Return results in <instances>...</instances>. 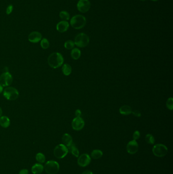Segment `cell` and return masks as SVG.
I'll return each mask as SVG.
<instances>
[{"instance_id":"cell-14","label":"cell","mask_w":173,"mask_h":174,"mask_svg":"<svg viewBox=\"0 0 173 174\" xmlns=\"http://www.w3.org/2000/svg\"><path fill=\"white\" fill-rule=\"evenodd\" d=\"M56 30L60 33H64L68 30L69 28V23L67 21L62 20L56 25Z\"/></svg>"},{"instance_id":"cell-33","label":"cell","mask_w":173,"mask_h":174,"mask_svg":"<svg viewBox=\"0 0 173 174\" xmlns=\"http://www.w3.org/2000/svg\"><path fill=\"white\" fill-rule=\"evenodd\" d=\"M29 174V170L27 169H22L21 170H20L19 172V174Z\"/></svg>"},{"instance_id":"cell-27","label":"cell","mask_w":173,"mask_h":174,"mask_svg":"<svg viewBox=\"0 0 173 174\" xmlns=\"http://www.w3.org/2000/svg\"><path fill=\"white\" fill-rule=\"evenodd\" d=\"M74 46H75L74 42L72 40H68L66 42H65L64 44V47L68 50H70L73 49Z\"/></svg>"},{"instance_id":"cell-24","label":"cell","mask_w":173,"mask_h":174,"mask_svg":"<svg viewBox=\"0 0 173 174\" xmlns=\"http://www.w3.org/2000/svg\"><path fill=\"white\" fill-rule=\"evenodd\" d=\"M36 159L40 163H44L45 162V156L42 153H38L36 155Z\"/></svg>"},{"instance_id":"cell-26","label":"cell","mask_w":173,"mask_h":174,"mask_svg":"<svg viewBox=\"0 0 173 174\" xmlns=\"http://www.w3.org/2000/svg\"><path fill=\"white\" fill-rule=\"evenodd\" d=\"M145 141L148 144L153 145L155 143V138L151 134H147L145 136Z\"/></svg>"},{"instance_id":"cell-7","label":"cell","mask_w":173,"mask_h":174,"mask_svg":"<svg viewBox=\"0 0 173 174\" xmlns=\"http://www.w3.org/2000/svg\"><path fill=\"white\" fill-rule=\"evenodd\" d=\"M152 152L155 156L162 157L167 154L168 148L163 144H156L152 148Z\"/></svg>"},{"instance_id":"cell-5","label":"cell","mask_w":173,"mask_h":174,"mask_svg":"<svg viewBox=\"0 0 173 174\" xmlns=\"http://www.w3.org/2000/svg\"><path fill=\"white\" fill-rule=\"evenodd\" d=\"M44 169L48 174H56L59 171V164L54 160H49L45 163Z\"/></svg>"},{"instance_id":"cell-31","label":"cell","mask_w":173,"mask_h":174,"mask_svg":"<svg viewBox=\"0 0 173 174\" xmlns=\"http://www.w3.org/2000/svg\"><path fill=\"white\" fill-rule=\"evenodd\" d=\"M132 113L135 117H140L141 116V113H140L139 111H137V110H135V111H132Z\"/></svg>"},{"instance_id":"cell-38","label":"cell","mask_w":173,"mask_h":174,"mask_svg":"<svg viewBox=\"0 0 173 174\" xmlns=\"http://www.w3.org/2000/svg\"><path fill=\"white\" fill-rule=\"evenodd\" d=\"M140 1H146V0H140Z\"/></svg>"},{"instance_id":"cell-19","label":"cell","mask_w":173,"mask_h":174,"mask_svg":"<svg viewBox=\"0 0 173 174\" xmlns=\"http://www.w3.org/2000/svg\"><path fill=\"white\" fill-rule=\"evenodd\" d=\"M62 72L64 76H68L70 75L72 73V67L70 65L68 64H64L62 67Z\"/></svg>"},{"instance_id":"cell-10","label":"cell","mask_w":173,"mask_h":174,"mask_svg":"<svg viewBox=\"0 0 173 174\" xmlns=\"http://www.w3.org/2000/svg\"><path fill=\"white\" fill-rule=\"evenodd\" d=\"M85 125V123L83 119L80 117H76L72 122V127L76 131H79L83 129Z\"/></svg>"},{"instance_id":"cell-21","label":"cell","mask_w":173,"mask_h":174,"mask_svg":"<svg viewBox=\"0 0 173 174\" xmlns=\"http://www.w3.org/2000/svg\"><path fill=\"white\" fill-rule=\"evenodd\" d=\"M67 148H68V150H69L74 156L76 157H79V152L78 149H77L76 147L75 146V144L72 143L70 146H69Z\"/></svg>"},{"instance_id":"cell-25","label":"cell","mask_w":173,"mask_h":174,"mask_svg":"<svg viewBox=\"0 0 173 174\" xmlns=\"http://www.w3.org/2000/svg\"><path fill=\"white\" fill-rule=\"evenodd\" d=\"M40 44H41V47L42 49H45V50L48 49L49 47V45H50L49 42L48 41V39L45 38L41 39Z\"/></svg>"},{"instance_id":"cell-15","label":"cell","mask_w":173,"mask_h":174,"mask_svg":"<svg viewBox=\"0 0 173 174\" xmlns=\"http://www.w3.org/2000/svg\"><path fill=\"white\" fill-rule=\"evenodd\" d=\"M62 142L64 145L68 147L73 143V139L69 134L64 133L62 136Z\"/></svg>"},{"instance_id":"cell-8","label":"cell","mask_w":173,"mask_h":174,"mask_svg":"<svg viewBox=\"0 0 173 174\" xmlns=\"http://www.w3.org/2000/svg\"><path fill=\"white\" fill-rule=\"evenodd\" d=\"M12 82V76L9 72H4L0 76V84L3 87H9Z\"/></svg>"},{"instance_id":"cell-36","label":"cell","mask_w":173,"mask_h":174,"mask_svg":"<svg viewBox=\"0 0 173 174\" xmlns=\"http://www.w3.org/2000/svg\"><path fill=\"white\" fill-rule=\"evenodd\" d=\"M2 113H2V108L0 107V117L2 116Z\"/></svg>"},{"instance_id":"cell-4","label":"cell","mask_w":173,"mask_h":174,"mask_svg":"<svg viewBox=\"0 0 173 174\" xmlns=\"http://www.w3.org/2000/svg\"><path fill=\"white\" fill-rule=\"evenodd\" d=\"M3 95L7 100H15L19 97V92L18 90L14 87H8L4 90Z\"/></svg>"},{"instance_id":"cell-30","label":"cell","mask_w":173,"mask_h":174,"mask_svg":"<svg viewBox=\"0 0 173 174\" xmlns=\"http://www.w3.org/2000/svg\"><path fill=\"white\" fill-rule=\"evenodd\" d=\"M140 137V133L139 131L138 130H136L135 131L133 134V138H134V140H138Z\"/></svg>"},{"instance_id":"cell-11","label":"cell","mask_w":173,"mask_h":174,"mask_svg":"<svg viewBox=\"0 0 173 174\" xmlns=\"http://www.w3.org/2000/svg\"><path fill=\"white\" fill-rule=\"evenodd\" d=\"M91 162L90 157L87 154H83L79 157L78 159V164L81 167L88 166Z\"/></svg>"},{"instance_id":"cell-2","label":"cell","mask_w":173,"mask_h":174,"mask_svg":"<svg viewBox=\"0 0 173 174\" xmlns=\"http://www.w3.org/2000/svg\"><path fill=\"white\" fill-rule=\"evenodd\" d=\"M86 23V18L82 15H76L70 20V24L72 27L77 30L83 28L85 25Z\"/></svg>"},{"instance_id":"cell-34","label":"cell","mask_w":173,"mask_h":174,"mask_svg":"<svg viewBox=\"0 0 173 174\" xmlns=\"http://www.w3.org/2000/svg\"><path fill=\"white\" fill-rule=\"evenodd\" d=\"M82 174H93V173L90 170H85L84 172L82 173Z\"/></svg>"},{"instance_id":"cell-20","label":"cell","mask_w":173,"mask_h":174,"mask_svg":"<svg viewBox=\"0 0 173 174\" xmlns=\"http://www.w3.org/2000/svg\"><path fill=\"white\" fill-rule=\"evenodd\" d=\"M71 56L74 60H77L79 59L81 57L80 50L77 48L73 49L71 52Z\"/></svg>"},{"instance_id":"cell-29","label":"cell","mask_w":173,"mask_h":174,"mask_svg":"<svg viewBox=\"0 0 173 174\" xmlns=\"http://www.w3.org/2000/svg\"><path fill=\"white\" fill-rule=\"evenodd\" d=\"M13 10V6L12 5H9L6 9V13L7 15H10L11 13L12 12Z\"/></svg>"},{"instance_id":"cell-3","label":"cell","mask_w":173,"mask_h":174,"mask_svg":"<svg viewBox=\"0 0 173 174\" xmlns=\"http://www.w3.org/2000/svg\"><path fill=\"white\" fill-rule=\"evenodd\" d=\"M89 42V37L87 34L82 33L78 34L74 40L75 45L79 47L83 48L88 46Z\"/></svg>"},{"instance_id":"cell-12","label":"cell","mask_w":173,"mask_h":174,"mask_svg":"<svg viewBox=\"0 0 173 174\" xmlns=\"http://www.w3.org/2000/svg\"><path fill=\"white\" fill-rule=\"evenodd\" d=\"M139 149V146L136 140H132L128 143L127 145V152L130 154H135L137 152Z\"/></svg>"},{"instance_id":"cell-6","label":"cell","mask_w":173,"mask_h":174,"mask_svg":"<svg viewBox=\"0 0 173 174\" xmlns=\"http://www.w3.org/2000/svg\"><path fill=\"white\" fill-rule=\"evenodd\" d=\"M68 148L64 144H59L54 149V153L56 158L62 159L64 157L68 154Z\"/></svg>"},{"instance_id":"cell-35","label":"cell","mask_w":173,"mask_h":174,"mask_svg":"<svg viewBox=\"0 0 173 174\" xmlns=\"http://www.w3.org/2000/svg\"><path fill=\"white\" fill-rule=\"evenodd\" d=\"M3 91V87L0 84V94Z\"/></svg>"},{"instance_id":"cell-37","label":"cell","mask_w":173,"mask_h":174,"mask_svg":"<svg viewBox=\"0 0 173 174\" xmlns=\"http://www.w3.org/2000/svg\"><path fill=\"white\" fill-rule=\"evenodd\" d=\"M152 1H153V2H156V1H159V0H151Z\"/></svg>"},{"instance_id":"cell-17","label":"cell","mask_w":173,"mask_h":174,"mask_svg":"<svg viewBox=\"0 0 173 174\" xmlns=\"http://www.w3.org/2000/svg\"><path fill=\"white\" fill-rule=\"evenodd\" d=\"M10 124V120L8 117L6 116H3L0 117V125L2 127L7 128Z\"/></svg>"},{"instance_id":"cell-1","label":"cell","mask_w":173,"mask_h":174,"mask_svg":"<svg viewBox=\"0 0 173 174\" xmlns=\"http://www.w3.org/2000/svg\"><path fill=\"white\" fill-rule=\"evenodd\" d=\"M64 62V58L59 52H54L48 58V65L54 69L59 68L63 64Z\"/></svg>"},{"instance_id":"cell-23","label":"cell","mask_w":173,"mask_h":174,"mask_svg":"<svg viewBox=\"0 0 173 174\" xmlns=\"http://www.w3.org/2000/svg\"><path fill=\"white\" fill-rule=\"evenodd\" d=\"M59 17L62 20L64 21H67L70 20V14L66 11H62L59 13Z\"/></svg>"},{"instance_id":"cell-16","label":"cell","mask_w":173,"mask_h":174,"mask_svg":"<svg viewBox=\"0 0 173 174\" xmlns=\"http://www.w3.org/2000/svg\"><path fill=\"white\" fill-rule=\"evenodd\" d=\"M31 170L33 174H40L44 170V167L41 165V163H36L33 165Z\"/></svg>"},{"instance_id":"cell-22","label":"cell","mask_w":173,"mask_h":174,"mask_svg":"<svg viewBox=\"0 0 173 174\" xmlns=\"http://www.w3.org/2000/svg\"><path fill=\"white\" fill-rule=\"evenodd\" d=\"M103 156V152L100 150H94L91 153V157L94 159H98Z\"/></svg>"},{"instance_id":"cell-13","label":"cell","mask_w":173,"mask_h":174,"mask_svg":"<svg viewBox=\"0 0 173 174\" xmlns=\"http://www.w3.org/2000/svg\"><path fill=\"white\" fill-rule=\"evenodd\" d=\"M42 34L37 31H34L30 33L28 36V40L30 42L36 43L39 42L42 39Z\"/></svg>"},{"instance_id":"cell-32","label":"cell","mask_w":173,"mask_h":174,"mask_svg":"<svg viewBox=\"0 0 173 174\" xmlns=\"http://www.w3.org/2000/svg\"><path fill=\"white\" fill-rule=\"evenodd\" d=\"M75 115L76 116V117H80L81 115V110H79V109L76 110L75 111Z\"/></svg>"},{"instance_id":"cell-18","label":"cell","mask_w":173,"mask_h":174,"mask_svg":"<svg viewBox=\"0 0 173 174\" xmlns=\"http://www.w3.org/2000/svg\"><path fill=\"white\" fill-rule=\"evenodd\" d=\"M132 108L129 106H123L119 108V113L122 115L127 116L130 115V114H132Z\"/></svg>"},{"instance_id":"cell-28","label":"cell","mask_w":173,"mask_h":174,"mask_svg":"<svg viewBox=\"0 0 173 174\" xmlns=\"http://www.w3.org/2000/svg\"><path fill=\"white\" fill-rule=\"evenodd\" d=\"M166 107L168 108V109L171 111H172L173 109V99L172 97H170L168 99V100L166 102Z\"/></svg>"},{"instance_id":"cell-9","label":"cell","mask_w":173,"mask_h":174,"mask_svg":"<svg viewBox=\"0 0 173 174\" xmlns=\"http://www.w3.org/2000/svg\"><path fill=\"white\" fill-rule=\"evenodd\" d=\"M90 6V3L88 0H79L77 5L79 11L84 13L89 11Z\"/></svg>"}]
</instances>
